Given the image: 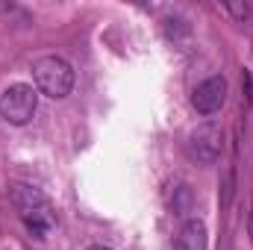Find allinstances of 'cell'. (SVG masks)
Instances as JSON below:
<instances>
[{
	"instance_id": "1",
	"label": "cell",
	"mask_w": 253,
	"mask_h": 250,
	"mask_svg": "<svg viewBox=\"0 0 253 250\" xmlns=\"http://www.w3.org/2000/svg\"><path fill=\"white\" fill-rule=\"evenodd\" d=\"M9 200H12L18 218L24 221V227H27L36 239H44L47 230L53 227V206H50V200H47L39 188L24 186V183H18V186L9 188Z\"/></svg>"
},
{
	"instance_id": "5",
	"label": "cell",
	"mask_w": 253,
	"mask_h": 250,
	"mask_svg": "<svg viewBox=\"0 0 253 250\" xmlns=\"http://www.w3.org/2000/svg\"><path fill=\"white\" fill-rule=\"evenodd\" d=\"M227 100V80L224 77H209L191 91V106L200 115H215Z\"/></svg>"
},
{
	"instance_id": "6",
	"label": "cell",
	"mask_w": 253,
	"mask_h": 250,
	"mask_svg": "<svg viewBox=\"0 0 253 250\" xmlns=\"http://www.w3.org/2000/svg\"><path fill=\"white\" fill-rule=\"evenodd\" d=\"M209 248V233L200 218H191L183 224V230L174 239V250H206Z\"/></svg>"
},
{
	"instance_id": "9",
	"label": "cell",
	"mask_w": 253,
	"mask_h": 250,
	"mask_svg": "<svg viewBox=\"0 0 253 250\" xmlns=\"http://www.w3.org/2000/svg\"><path fill=\"white\" fill-rule=\"evenodd\" d=\"M251 239H253V212H251Z\"/></svg>"
},
{
	"instance_id": "3",
	"label": "cell",
	"mask_w": 253,
	"mask_h": 250,
	"mask_svg": "<svg viewBox=\"0 0 253 250\" xmlns=\"http://www.w3.org/2000/svg\"><path fill=\"white\" fill-rule=\"evenodd\" d=\"M39 109V91L27 83H15L0 94V118L6 124L24 126Z\"/></svg>"
},
{
	"instance_id": "8",
	"label": "cell",
	"mask_w": 253,
	"mask_h": 250,
	"mask_svg": "<svg viewBox=\"0 0 253 250\" xmlns=\"http://www.w3.org/2000/svg\"><path fill=\"white\" fill-rule=\"evenodd\" d=\"M88 250H112V248H103V245H91Z\"/></svg>"
},
{
	"instance_id": "7",
	"label": "cell",
	"mask_w": 253,
	"mask_h": 250,
	"mask_svg": "<svg viewBox=\"0 0 253 250\" xmlns=\"http://www.w3.org/2000/svg\"><path fill=\"white\" fill-rule=\"evenodd\" d=\"M227 9H230L236 18H242V21L251 15V6H248V3H227Z\"/></svg>"
},
{
	"instance_id": "4",
	"label": "cell",
	"mask_w": 253,
	"mask_h": 250,
	"mask_svg": "<svg viewBox=\"0 0 253 250\" xmlns=\"http://www.w3.org/2000/svg\"><path fill=\"white\" fill-rule=\"evenodd\" d=\"M224 150V129L218 124H200L189 135V156L200 165H215Z\"/></svg>"
},
{
	"instance_id": "2",
	"label": "cell",
	"mask_w": 253,
	"mask_h": 250,
	"mask_svg": "<svg viewBox=\"0 0 253 250\" xmlns=\"http://www.w3.org/2000/svg\"><path fill=\"white\" fill-rule=\"evenodd\" d=\"M33 80H36V91L53 100H62L74 91V68L62 56H42L33 65Z\"/></svg>"
}]
</instances>
